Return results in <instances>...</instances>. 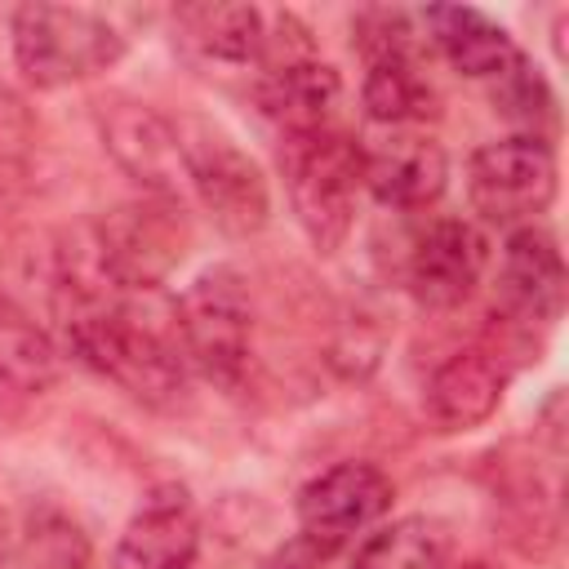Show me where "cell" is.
<instances>
[{
  "label": "cell",
  "mask_w": 569,
  "mask_h": 569,
  "mask_svg": "<svg viewBox=\"0 0 569 569\" xmlns=\"http://www.w3.org/2000/svg\"><path fill=\"white\" fill-rule=\"evenodd\" d=\"M53 307L62 347L84 369L156 409L182 400L191 369L182 360L173 298L164 289H120L89 262L58 276Z\"/></svg>",
  "instance_id": "obj_1"
},
{
  "label": "cell",
  "mask_w": 569,
  "mask_h": 569,
  "mask_svg": "<svg viewBox=\"0 0 569 569\" xmlns=\"http://www.w3.org/2000/svg\"><path fill=\"white\" fill-rule=\"evenodd\" d=\"M280 173H284V191H289L302 236L320 253H333L351 236L356 200L365 191L360 138L342 133L338 124L298 133V138H280Z\"/></svg>",
  "instance_id": "obj_2"
},
{
  "label": "cell",
  "mask_w": 569,
  "mask_h": 569,
  "mask_svg": "<svg viewBox=\"0 0 569 569\" xmlns=\"http://www.w3.org/2000/svg\"><path fill=\"white\" fill-rule=\"evenodd\" d=\"M9 36L13 62L36 89H67L93 80L124 58V36L84 4H18Z\"/></svg>",
  "instance_id": "obj_3"
},
{
  "label": "cell",
  "mask_w": 569,
  "mask_h": 569,
  "mask_svg": "<svg viewBox=\"0 0 569 569\" xmlns=\"http://www.w3.org/2000/svg\"><path fill=\"white\" fill-rule=\"evenodd\" d=\"M173 325L191 373L218 387H240L253 356V302L236 267L200 271L173 298Z\"/></svg>",
  "instance_id": "obj_4"
},
{
  "label": "cell",
  "mask_w": 569,
  "mask_h": 569,
  "mask_svg": "<svg viewBox=\"0 0 569 569\" xmlns=\"http://www.w3.org/2000/svg\"><path fill=\"white\" fill-rule=\"evenodd\" d=\"M187 218L182 200L138 196L98 218L89 240V262L120 289H160L164 276L182 262Z\"/></svg>",
  "instance_id": "obj_5"
},
{
  "label": "cell",
  "mask_w": 569,
  "mask_h": 569,
  "mask_svg": "<svg viewBox=\"0 0 569 569\" xmlns=\"http://www.w3.org/2000/svg\"><path fill=\"white\" fill-rule=\"evenodd\" d=\"M560 187L556 151L542 138H498L471 151L467 160V200L485 227H533Z\"/></svg>",
  "instance_id": "obj_6"
},
{
  "label": "cell",
  "mask_w": 569,
  "mask_h": 569,
  "mask_svg": "<svg viewBox=\"0 0 569 569\" xmlns=\"http://www.w3.org/2000/svg\"><path fill=\"white\" fill-rule=\"evenodd\" d=\"M178 142H182L187 187L196 191V200L204 204L213 227L227 236H240V240L258 236L271 218V191H267L262 169L222 129H213L204 120H182Z\"/></svg>",
  "instance_id": "obj_7"
},
{
  "label": "cell",
  "mask_w": 569,
  "mask_h": 569,
  "mask_svg": "<svg viewBox=\"0 0 569 569\" xmlns=\"http://www.w3.org/2000/svg\"><path fill=\"white\" fill-rule=\"evenodd\" d=\"M489 271V240L467 218H431L409 236L400 280L409 298L427 311L462 307Z\"/></svg>",
  "instance_id": "obj_8"
},
{
  "label": "cell",
  "mask_w": 569,
  "mask_h": 569,
  "mask_svg": "<svg viewBox=\"0 0 569 569\" xmlns=\"http://www.w3.org/2000/svg\"><path fill=\"white\" fill-rule=\"evenodd\" d=\"M396 485L373 462H338L302 485L298 493V533L329 551H351L387 511Z\"/></svg>",
  "instance_id": "obj_9"
},
{
  "label": "cell",
  "mask_w": 569,
  "mask_h": 569,
  "mask_svg": "<svg viewBox=\"0 0 569 569\" xmlns=\"http://www.w3.org/2000/svg\"><path fill=\"white\" fill-rule=\"evenodd\" d=\"M365 191L400 213L427 209L449 182V156L427 129H382V138L360 142Z\"/></svg>",
  "instance_id": "obj_10"
},
{
  "label": "cell",
  "mask_w": 569,
  "mask_h": 569,
  "mask_svg": "<svg viewBox=\"0 0 569 569\" xmlns=\"http://www.w3.org/2000/svg\"><path fill=\"white\" fill-rule=\"evenodd\" d=\"M98 129H102V142L116 156V164L147 196H169V200L182 196L187 169H182V142H178L173 120H164L147 102H111L98 116Z\"/></svg>",
  "instance_id": "obj_11"
},
{
  "label": "cell",
  "mask_w": 569,
  "mask_h": 569,
  "mask_svg": "<svg viewBox=\"0 0 569 569\" xmlns=\"http://www.w3.org/2000/svg\"><path fill=\"white\" fill-rule=\"evenodd\" d=\"M498 307L511 325H556L565 311V258L560 240L533 222L507 231L498 262Z\"/></svg>",
  "instance_id": "obj_12"
},
{
  "label": "cell",
  "mask_w": 569,
  "mask_h": 569,
  "mask_svg": "<svg viewBox=\"0 0 569 569\" xmlns=\"http://www.w3.org/2000/svg\"><path fill=\"white\" fill-rule=\"evenodd\" d=\"M200 551V516L187 489H156L124 525L111 569H191Z\"/></svg>",
  "instance_id": "obj_13"
},
{
  "label": "cell",
  "mask_w": 569,
  "mask_h": 569,
  "mask_svg": "<svg viewBox=\"0 0 569 569\" xmlns=\"http://www.w3.org/2000/svg\"><path fill=\"white\" fill-rule=\"evenodd\" d=\"M502 391H507L502 360L485 347H462L427 378L422 409L440 431H471L498 413Z\"/></svg>",
  "instance_id": "obj_14"
},
{
  "label": "cell",
  "mask_w": 569,
  "mask_h": 569,
  "mask_svg": "<svg viewBox=\"0 0 569 569\" xmlns=\"http://www.w3.org/2000/svg\"><path fill=\"white\" fill-rule=\"evenodd\" d=\"M422 18V31H427V44L440 49V58L471 76V80H498L516 58V40L511 31L489 18L485 9H471V4H431L418 13Z\"/></svg>",
  "instance_id": "obj_15"
},
{
  "label": "cell",
  "mask_w": 569,
  "mask_h": 569,
  "mask_svg": "<svg viewBox=\"0 0 569 569\" xmlns=\"http://www.w3.org/2000/svg\"><path fill=\"white\" fill-rule=\"evenodd\" d=\"M267 13L253 4H178L173 9V44L200 62L218 67H253L262 49Z\"/></svg>",
  "instance_id": "obj_16"
},
{
  "label": "cell",
  "mask_w": 569,
  "mask_h": 569,
  "mask_svg": "<svg viewBox=\"0 0 569 569\" xmlns=\"http://www.w3.org/2000/svg\"><path fill=\"white\" fill-rule=\"evenodd\" d=\"M360 102L378 129H427L436 116V89L422 58H378L365 71Z\"/></svg>",
  "instance_id": "obj_17"
},
{
  "label": "cell",
  "mask_w": 569,
  "mask_h": 569,
  "mask_svg": "<svg viewBox=\"0 0 569 569\" xmlns=\"http://www.w3.org/2000/svg\"><path fill=\"white\" fill-rule=\"evenodd\" d=\"M351 569H453V538L431 516H405L351 547Z\"/></svg>",
  "instance_id": "obj_18"
},
{
  "label": "cell",
  "mask_w": 569,
  "mask_h": 569,
  "mask_svg": "<svg viewBox=\"0 0 569 569\" xmlns=\"http://www.w3.org/2000/svg\"><path fill=\"white\" fill-rule=\"evenodd\" d=\"M58 378L53 338L9 298L0 293V382L13 391H44Z\"/></svg>",
  "instance_id": "obj_19"
},
{
  "label": "cell",
  "mask_w": 569,
  "mask_h": 569,
  "mask_svg": "<svg viewBox=\"0 0 569 569\" xmlns=\"http://www.w3.org/2000/svg\"><path fill=\"white\" fill-rule=\"evenodd\" d=\"M0 569H89V542L67 516L40 511L22 529H9Z\"/></svg>",
  "instance_id": "obj_20"
},
{
  "label": "cell",
  "mask_w": 569,
  "mask_h": 569,
  "mask_svg": "<svg viewBox=\"0 0 569 569\" xmlns=\"http://www.w3.org/2000/svg\"><path fill=\"white\" fill-rule=\"evenodd\" d=\"M493 84V111H502L511 124H520V138H542L556 124V93L547 84V76L520 53Z\"/></svg>",
  "instance_id": "obj_21"
},
{
  "label": "cell",
  "mask_w": 569,
  "mask_h": 569,
  "mask_svg": "<svg viewBox=\"0 0 569 569\" xmlns=\"http://www.w3.org/2000/svg\"><path fill=\"white\" fill-rule=\"evenodd\" d=\"M262 569H351V551H329L298 533L284 547H276Z\"/></svg>",
  "instance_id": "obj_22"
}]
</instances>
